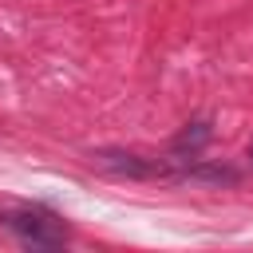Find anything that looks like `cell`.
Instances as JSON below:
<instances>
[{
	"instance_id": "obj_1",
	"label": "cell",
	"mask_w": 253,
	"mask_h": 253,
	"mask_svg": "<svg viewBox=\"0 0 253 253\" xmlns=\"http://www.w3.org/2000/svg\"><path fill=\"white\" fill-rule=\"evenodd\" d=\"M0 221L8 225V229H16L24 241H32V245H59V241H67V221L63 217H55V213H47V210H40V206H24V210H4L0 213Z\"/></svg>"
},
{
	"instance_id": "obj_3",
	"label": "cell",
	"mask_w": 253,
	"mask_h": 253,
	"mask_svg": "<svg viewBox=\"0 0 253 253\" xmlns=\"http://www.w3.org/2000/svg\"><path fill=\"white\" fill-rule=\"evenodd\" d=\"M206 142H210V123H190V126L170 142V150H174V154H190V158H194Z\"/></svg>"
},
{
	"instance_id": "obj_2",
	"label": "cell",
	"mask_w": 253,
	"mask_h": 253,
	"mask_svg": "<svg viewBox=\"0 0 253 253\" xmlns=\"http://www.w3.org/2000/svg\"><path fill=\"white\" fill-rule=\"evenodd\" d=\"M95 162H99L103 170H115V174H126V178H162V174H170L166 162L142 158V154H115V150H103V154H95Z\"/></svg>"
},
{
	"instance_id": "obj_4",
	"label": "cell",
	"mask_w": 253,
	"mask_h": 253,
	"mask_svg": "<svg viewBox=\"0 0 253 253\" xmlns=\"http://www.w3.org/2000/svg\"><path fill=\"white\" fill-rule=\"evenodd\" d=\"M249 158H253V146H249Z\"/></svg>"
}]
</instances>
